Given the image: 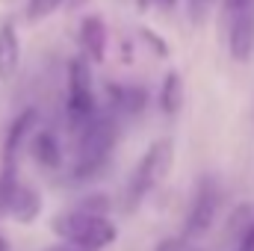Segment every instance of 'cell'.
Masks as SVG:
<instances>
[{
	"mask_svg": "<svg viewBox=\"0 0 254 251\" xmlns=\"http://www.w3.org/2000/svg\"><path fill=\"white\" fill-rule=\"evenodd\" d=\"M228 51L234 63H249L254 57V3L234 12L231 30H228Z\"/></svg>",
	"mask_w": 254,
	"mask_h": 251,
	"instance_id": "7",
	"label": "cell"
},
{
	"mask_svg": "<svg viewBox=\"0 0 254 251\" xmlns=\"http://www.w3.org/2000/svg\"><path fill=\"white\" fill-rule=\"evenodd\" d=\"M18 65H21V42H18L15 24L9 21L0 27V80L9 83L18 74Z\"/></svg>",
	"mask_w": 254,
	"mask_h": 251,
	"instance_id": "10",
	"label": "cell"
},
{
	"mask_svg": "<svg viewBox=\"0 0 254 251\" xmlns=\"http://www.w3.org/2000/svg\"><path fill=\"white\" fill-rule=\"evenodd\" d=\"M45 251H89V249H80V246H74V243H57V246H51V249H45Z\"/></svg>",
	"mask_w": 254,
	"mask_h": 251,
	"instance_id": "20",
	"label": "cell"
},
{
	"mask_svg": "<svg viewBox=\"0 0 254 251\" xmlns=\"http://www.w3.org/2000/svg\"><path fill=\"white\" fill-rule=\"evenodd\" d=\"M184 98H187V89H184L181 71H169L163 77V86H160V110L166 116H178L184 107Z\"/></svg>",
	"mask_w": 254,
	"mask_h": 251,
	"instance_id": "12",
	"label": "cell"
},
{
	"mask_svg": "<svg viewBox=\"0 0 254 251\" xmlns=\"http://www.w3.org/2000/svg\"><path fill=\"white\" fill-rule=\"evenodd\" d=\"M51 228H54L57 237H63L65 243H74V246L89 249V251L110 249L119 240V228H116L113 219L98 216V213H83V210L57 216L51 222Z\"/></svg>",
	"mask_w": 254,
	"mask_h": 251,
	"instance_id": "2",
	"label": "cell"
},
{
	"mask_svg": "<svg viewBox=\"0 0 254 251\" xmlns=\"http://www.w3.org/2000/svg\"><path fill=\"white\" fill-rule=\"evenodd\" d=\"M219 207H222V187H219V181L213 175H204L198 181V187H195V198H192L190 216H187V228H184V240L204 237L216 225Z\"/></svg>",
	"mask_w": 254,
	"mask_h": 251,
	"instance_id": "5",
	"label": "cell"
},
{
	"mask_svg": "<svg viewBox=\"0 0 254 251\" xmlns=\"http://www.w3.org/2000/svg\"><path fill=\"white\" fill-rule=\"evenodd\" d=\"M107 92H110L113 107H119V110L127 113V116L142 113V110H145V104H148V95H145V89H142V86H119V83H113Z\"/></svg>",
	"mask_w": 254,
	"mask_h": 251,
	"instance_id": "13",
	"label": "cell"
},
{
	"mask_svg": "<svg viewBox=\"0 0 254 251\" xmlns=\"http://www.w3.org/2000/svg\"><path fill=\"white\" fill-rule=\"evenodd\" d=\"M30 151H33V160L45 169H60V163H63L60 142L51 130H39L36 136H30Z\"/></svg>",
	"mask_w": 254,
	"mask_h": 251,
	"instance_id": "11",
	"label": "cell"
},
{
	"mask_svg": "<svg viewBox=\"0 0 254 251\" xmlns=\"http://www.w3.org/2000/svg\"><path fill=\"white\" fill-rule=\"evenodd\" d=\"M207 9H210V0H190V21L201 24L207 18Z\"/></svg>",
	"mask_w": 254,
	"mask_h": 251,
	"instance_id": "17",
	"label": "cell"
},
{
	"mask_svg": "<svg viewBox=\"0 0 254 251\" xmlns=\"http://www.w3.org/2000/svg\"><path fill=\"white\" fill-rule=\"evenodd\" d=\"M42 207H45V198H42V192L36 187H30V184H15L12 192H9V198H6V204H3V216H9L12 222H18V225H33L39 216H42Z\"/></svg>",
	"mask_w": 254,
	"mask_h": 251,
	"instance_id": "6",
	"label": "cell"
},
{
	"mask_svg": "<svg viewBox=\"0 0 254 251\" xmlns=\"http://www.w3.org/2000/svg\"><path fill=\"white\" fill-rule=\"evenodd\" d=\"M65 3H71V6H83V3H89V0H65Z\"/></svg>",
	"mask_w": 254,
	"mask_h": 251,
	"instance_id": "22",
	"label": "cell"
},
{
	"mask_svg": "<svg viewBox=\"0 0 254 251\" xmlns=\"http://www.w3.org/2000/svg\"><path fill=\"white\" fill-rule=\"evenodd\" d=\"M107 207H110V201H107L104 195H95V198H86V201L80 204V210H83V213H98V216H104V213H107Z\"/></svg>",
	"mask_w": 254,
	"mask_h": 251,
	"instance_id": "16",
	"label": "cell"
},
{
	"mask_svg": "<svg viewBox=\"0 0 254 251\" xmlns=\"http://www.w3.org/2000/svg\"><path fill=\"white\" fill-rule=\"evenodd\" d=\"M36 119H39L36 110H24V113L15 116V122L9 125L6 139H3V166H15V163H18V151H21V145L33 136Z\"/></svg>",
	"mask_w": 254,
	"mask_h": 251,
	"instance_id": "8",
	"label": "cell"
},
{
	"mask_svg": "<svg viewBox=\"0 0 254 251\" xmlns=\"http://www.w3.org/2000/svg\"><path fill=\"white\" fill-rule=\"evenodd\" d=\"M222 3H225V9H228V12L234 15V12H240V9H246V6H252L254 0H222Z\"/></svg>",
	"mask_w": 254,
	"mask_h": 251,
	"instance_id": "19",
	"label": "cell"
},
{
	"mask_svg": "<svg viewBox=\"0 0 254 251\" xmlns=\"http://www.w3.org/2000/svg\"><path fill=\"white\" fill-rule=\"evenodd\" d=\"M237 251H254V225L243 231V240H240V249Z\"/></svg>",
	"mask_w": 254,
	"mask_h": 251,
	"instance_id": "18",
	"label": "cell"
},
{
	"mask_svg": "<svg viewBox=\"0 0 254 251\" xmlns=\"http://www.w3.org/2000/svg\"><path fill=\"white\" fill-rule=\"evenodd\" d=\"M80 48L89 63H104L107 57V24L98 15H86L80 21Z\"/></svg>",
	"mask_w": 254,
	"mask_h": 251,
	"instance_id": "9",
	"label": "cell"
},
{
	"mask_svg": "<svg viewBox=\"0 0 254 251\" xmlns=\"http://www.w3.org/2000/svg\"><path fill=\"white\" fill-rule=\"evenodd\" d=\"M77 160H74V178H92L98 175L119 139V127L110 116L95 113L86 125H80L77 130Z\"/></svg>",
	"mask_w": 254,
	"mask_h": 251,
	"instance_id": "1",
	"label": "cell"
},
{
	"mask_svg": "<svg viewBox=\"0 0 254 251\" xmlns=\"http://www.w3.org/2000/svg\"><path fill=\"white\" fill-rule=\"evenodd\" d=\"M98 113V98L92 86V68L89 60H71L68 63V122L71 130L86 125Z\"/></svg>",
	"mask_w": 254,
	"mask_h": 251,
	"instance_id": "4",
	"label": "cell"
},
{
	"mask_svg": "<svg viewBox=\"0 0 254 251\" xmlns=\"http://www.w3.org/2000/svg\"><path fill=\"white\" fill-rule=\"evenodd\" d=\"M172 160H175V145H172V139H157V142L142 154V160H139L136 169H133L130 187H127V210H136L145 195H151L154 189L166 181V175H169V169H172Z\"/></svg>",
	"mask_w": 254,
	"mask_h": 251,
	"instance_id": "3",
	"label": "cell"
},
{
	"mask_svg": "<svg viewBox=\"0 0 254 251\" xmlns=\"http://www.w3.org/2000/svg\"><path fill=\"white\" fill-rule=\"evenodd\" d=\"M175 3L178 0H157V6H163V9H175Z\"/></svg>",
	"mask_w": 254,
	"mask_h": 251,
	"instance_id": "21",
	"label": "cell"
},
{
	"mask_svg": "<svg viewBox=\"0 0 254 251\" xmlns=\"http://www.w3.org/2000/svg\"><path fill=\"white\" fill-rule=\"evenodd\" d=\"M65 0H27V21L30 24H39L45 18H51Z\"/></svg>",
	"mask_w": 254,
	"mask_h": 251,
	"instance_id": "14",
	"label": "cell"
},
{
	"mask_svg": "<svg viewBox=\"0 0 254 251\" xmlns=\"http://www.w3.org/2000/svg\"><path fill=\"white\" fill-rule=\"evenodd\" d=\"M139 33H142L145 45H148V48H154V54H157V57H163V60L169 57V45H166V42L160 39V33H154V30H148V27H142Z\"/></svg>",
	"mask_w": 254,
	"mask_h": 251,
	"instance_id": "15",
	"label": "cell"
}]
</instances>
